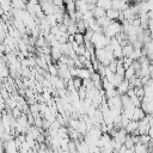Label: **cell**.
<instances>
[{"mask_svg":"<svg viewBox=\"0 0 153 153\" xmlns=\"http://www.w3.org/2000/svg\"><path fill=\"white\" fill-rule=\"evenodd\" d=\"M79 31H78V26H76V23L74 22V23H72L69 26H68V33L69 35H75V33H78Z\"/></svg>","mask_w":153,"mask_h":153,"instance_id":"cell-15","label":"cell"},{"mask_svg":"<svg viewBox=\"0 0 153 153\" xmlns=\"http://www.w3.org/2000/svg\"><path fill=\"white\" fill-rule=\"evenodd\" d=\"M73 82H74V87H75L76 90H79L80 87H82L84 80H82L81 78H79V76H75V78H73Z\"/></svg>","mask_w":153,"mask_h":153,"instance_id":"cell-16","label":"cell"},{"mask_svg":"<svg viewBox=\"0 0 153 153\" xmlns=\"http://www.w3.org/2000/svg\"><path fill=\"white\" fill-rule=\"evenodd\" d=\"M152 140V137L148 135V134H143V135H140V142L143 143V145H148V142Z\"/></svg>","mask_w":153,"mask_h":153,"instance_id":"cell-17","label":"cell"},{"mask_svg":"<svg viewBox=\"0 0 153 153\" xmlns=\"http://www.w3.org/2000/svg\"><path fill=\"white\" fill-rule=\"evenodd\" d=\"M75 4H76V11L81 12L82 14L88 12V2L84 0H75Z\"/></svg>","mask_w":153,"mask_h":153,"instance_id":"cell-4","label":"cell"},{"mask_svg":"<svg viewBox=\"0 0 153 153\" xmlns=\"http://www.w3.org/2000/svg\"><path fill=\"white\" fill-rule=\"evenodd\" d=\"M146 115L147 114L143 111V109L141 106H137V108H135V111H134V115H133V120L134 121H141V120H143L146 117Z\"/></svg>","mask_w":153,"mask_h":153,"instance_id":"cell-5","label":"cell"},{"mask_svg":"<svg viewBox=\"0 0 153 153\" xmlns=\"http://www.w3.org/2000/svg\"><path fill=\"white\" fill-rule=\"evenodd\" d=\"M116 88H117L120 96H121V94H127V92H128L129 88H130V84H129V81H128L127 79H124V80H123Z\"/></svg>","mask_w":153,"mask_h":153,"instance_id":"cell-2","label":"cell"},{"mask_svg":"<svg viewBox=\"0 0 153 153\" xmlns=\"http://www.w3.org/2000/svg\"><path fill=\"white\" fill-rule=\"evenodd\" d=\"M137 129H139V121H134V120H131L126 127V130L128 131V134H134L137 131Z\"/></svg>","mask_w":153,"mask_h":153,"instance_id":"cell-6","label":"cell"},{"mask_svg":"<svg viewBox=\"0 0 153 153\" xmlns=\"http://www.w3.org/2000/svg\"><path fill=\"white\" fill-rule=\"evenodd\" d=\"M134 76H136V72H135V69L130 66V67H128L127 69H126V74H124V79H127V80H130L131 78H134Z\"/></svg>","mask_w":153,"mask_h":153,"instance_id":"cell-12","label":"cell"},{"mask_svg":"<svg viewBox=\"0 0 153 153\" xmlns=\"http://www.w3.org/2000/svg\"><path fill=\"white\" fill-rule=\"evenodd\" d=\"M135 50L134 45L131 43H127L126 45H123V56L126 57H130V55L133 54V51Z\"/></svg>","mask_w":153,"mask_h":153,"instance_id":"cell-9","label":"cell"},{"mask_svg":"<svg viewBox=\"0 0 153 153\" xmlns=\"http://www.w3.org/2000/svg\"><path fill=\"white\" fill-rule=\"evenodd\" d=\"M48 73H49L51 76L59 75V67H57V63H50V65H49V68H48Z\"/></svg>","mask_w":153,"mask_h":153,"instance_id":"cell-11","label":"cell"},{"mask_svg":"<svg viewBox=\"0 0 153 153\" xmlns=\"http://www.w3.org/2000/svg\"><path fill=\"white\" fill-rule=\"evenodd\" d=\"M120 32H122V23L120 20H112L106 27H104L103 33L109 37V38H114L116 37Z\"/></svg>","mask_w":153,"mask_h":153,"instance_id":"cell-1","label":"cell"},{"mask_svg":"<svg viewBox=\"0 0 153 153\" xmlns=\"http://www.w3.org/2000/svg\"><path fill=\"white\" fill-rule=\"evenodd\" d=\"M106 17L111 20H120V17H121V11L118 10H115V8H109L106 10Z\"/></svg>","mask_w":153,"mask_h":153,"instance_id":"cell-3","label":"cell"},{"mask_svg":"<svg viewBox=\"0 0 153 153\" xmlns=\"http://www.w3.org/2000/svg\"><path fill=\"white\" fill-rule=\"evenodd\" d=\"M92 12H93V16H94V18H96V19H98V18H102V17H105V16H106V10H105V8H103V7H99V6H97Z\"/></svg>","mask_w":153,"mask_h":153,"instance_id":"cell-8","label":"cell"},{"mask_svg":"<svg viewBox=\"0 0 153 153\" xmlns=\"http://www.w3.org/2000/svg\"><path fill=\"white\" fill-rule=\"evenodd\" d=\"M111 22H112V20H111V19H109L106 16H105V17H102V18H98V19H97V23H98V24H99V25H100L103 29H104V27H106V26H108V25H109Z\"/></svg>","mask_w":153,"mask_h":153,"instance_id":"cell-13","label":"cell"},{"mask_svg":"<svg viewBox=\"0 0 153 153\" xmlns=\"http://www.w3.org/2000/svg\"><path fill=\"white\" fill-rule=\"evenodd\" d=\"M45 20H47V23L50 25V27L51 26H55V25H57L59 23H57V19H56V16L53 13V14H48V16H45Z\"/></svg>","mask_w":153,"mask_h":153,"instance_id":"cell-10","label":"cell"},{"mask_svg":"<svg viewBox=\"0 0 153 153\" xmlns=\"http://www.w3.org/2000/svg\"><path fill=\"white\" fill-rule=\"evenodd\" d=\"M78 76L81 78L82 80H85V79H91V72H90L86 67L78 68Z\"/></svg>","mask_w":153,"mask_h":153,"instance_id":"cell-7","label":"cell"},{"mask_svg":"<svg viewBox=\"0 0 153 153\" xmlns=\"http://www.w3.org/2000/svg\"><path fill=\"white\" fill-rule=\"evenodd\" d=\"M124 146H126L127 148H134V146H135V143H134V141L131 140V137H130L129 134H128V136H127V139H126V141H124Z\"/></svg>","mask_w":153,"mask_h":153,"instance_id":"cell-18","label":"cell"},{"mask_svg":"<svg viewBox=\"0 0 153 153\" xmlns=\"http://www.w3.org/2000/svg\"><path fill=\"white\" fill-rule=\"evenodd\" d=\"M74 41L78 43V44H85V35L84 33H75L74 35Z\"/></svg>","mask_w":153,"mask_h":153,"instance_id":"cell-14","label":"cell"},{"mask_svg":"<svg viewBox=\"0 0 153 153\" xmlns=\"http://www.w3.org/2000/svg\"><path fill=\"white\" fill-rule=\"evenodd\" d=\"M84 1H86V2H96V0H84Z\"/></svg>","mask_w":153,"mask_h":153,"instance_id":"cell-19","label":"cell"}]
</instances>
